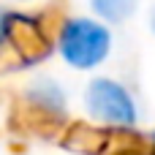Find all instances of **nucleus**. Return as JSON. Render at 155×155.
<instances>
[{"label":"nucleus","mask_w":155,"mask_h":155,"mask_svg":"<svg viewBox=\"0 0 155 155\" xmlns=\"http://www.w3.org/2000/svg\"><path fill=\"white\" fill-rule=\"evenodd\" d=\"M54 46L63 63L74 71H95L112 54V25L101 22L98 16H68L57 27Z\"/></svg>","instance_id":"1"},{"label":"nucleus","mask_w":155,"mask_h":155,"mask_svg":"<svg viewBox=\"0 0 155 155\" xmlns=\"http://www.w3.org/2000/svg\"><path fill=\"white\" fill-rule=\"evenodd\" d=\"M84 112L93 123L131 131L139 123V104L128 84L114 76H93L84 87Z\"/></svg>","instance_id":"2"},{"label":"nucleus","mask_w":155,"mask_h":155,"mask_svg":"<svg viewBox=\"0 0 155 155\" xmlns=\"http://www.w3.org/2000/svg\"><path fill=\"white\" fill-rule=\"evenodd\" d=\"M93 16H98L106 25H125L128 19H134L139 0H90Z\"/></svg>","instance_id":"3"},{"label":"nucleus","mask_w":155,"mask_h":155,"mask_svg":"<svg viewBox=\"0 0 155 155\" xmlns=\"http://www.w3.org/2000/svg\"><path fill=\"white\" fill-rule=\"evenodd\" d=\"M30 101L38 104L44 112H52V114H63L65 112V93H63V87L54 79H38L30 87Z\"/></svg>","instance_id":"4"},{"label":"nucleus","mask_w":155,"mask_h":155,"mask_svg":"<svg viewBox=\"0 0 155 155\" xmlns=\"http://www.w3.org/2000/svg\"><path fill=\"white\" fill-rule=\"evenodd\" d=\"M11 19H14V14H8V11L0 8V44H3V38L11 33Z\"/></svg>","instance_id":"5"},{"label":"nucleus","mask_w":155,"mask_h":155,"mask_svg":"<svg viewBox=\"0 0 155 155\" xmlns=\"http://www.w3.org/2000/svg\"><path fill=\"white\" fill-rule=\"evenodd\" d=\"M147 27H150V33L155 35V0H153V5H150V11H147Z\"/></svg>","instance_id":"6"},{"label":"nucleus","mask_w":155,"mask_h":155,"mask_svg":"<svg viewBox=\"0 0 155 155\" xmlns=\"http://www.w3.org/2000/svg\"><path fill=\"white\" fill-rule=\"evenodd\" d=\"M150 155H155V131L150 134Z\"/></svg>","instance_id":"7"}]
</instances>
